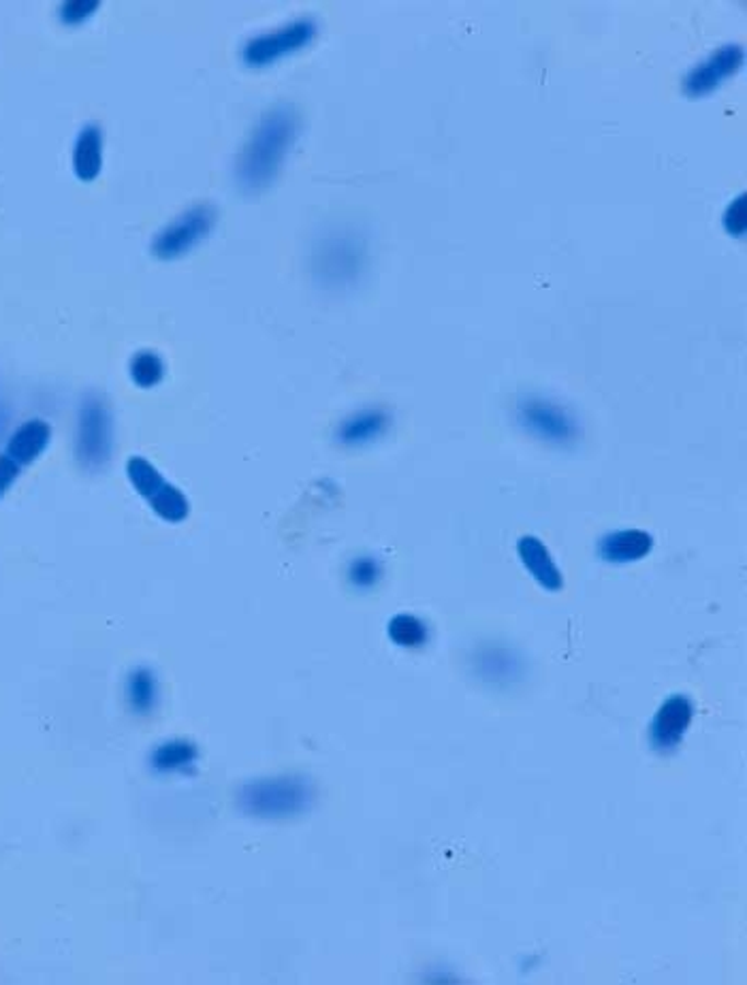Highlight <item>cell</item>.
Returning a JSON list of instances; mask_svg holds the SVG:
<instances>
[{
  "label": "cell",
  "instance_id": "obj_9",
  "mask_svg": "<svg viewBox=\"0 0 747 985\" xmlns=\"http://www.w3.org/2000/svg\"><path fill=\"white\" fill-rule=\"evenodd\" d=\"M692 717H694V706L686 696H673V698L666 699L665 704L658 708V712L652 721V728H650L654 749L660 753L675 751L681 744L683 734L688 732Z\"/></svg>",
  "mask_w": 747,
  "mask_h": 985
},
{
  "label": "cell",
  "instance_id": "obj_21",
  "mask_svg": "<svg viewBox=\"0 0 747 985\" xmlns=\"http://www.w3.org/2000/svg\"><path fill=\"white\" fill-rule=\"evenodd\" d=\"M20 474H22V467L13 459H9L4 452H0V497H4L15 485Z\"/></svg>",
  "mask_w": 747,
  "mask_h": 985
},
{
  "label": "cell",
  "instance_id": "obj_4",
  "mask_svg": "<svg viewBox=\"0 0 747 985\" xmlns=\"http://www.w3.org/2000/svg\"><path fill=\"white\" fill-rule=\"evenodd\" d=\"M218 220L216 207L209 204L191 207L177 218H173L165 229L154 237L152 252L161 260H173L184 254H188L195 246H199L214 229Z\"/></svg>",
  "mask_w": 747,
  "mask_h": 985
},
{
  "label": "cell",
  "instance_id": "obj_10",
  "mask_svg": "<svg viewBox=\"0 0 747 985\" xmlns=\"http://www.w3.org/2000/svg\"><path fill=\"white\" fill-rule=\"evenodd\" d=\"M49 440H51L49 422H45L42 418H33L13 431L2 452L24 470L42 456L49 447Z\"/></svg>",
  "mask_w": 747,
  "mask_h": 985
},
{
  "label": "cell",
  "instance_id": "obj_3",
  "mask_svg": "<svg viewBox=\"0 0 747 985\" xmlns=\"http://www.w3.org/2000/svg\"><path fill=\"white\" fill-rule=\"evenodd\" d=\"M114 451V420L105 399L88 395L78 418L76 456L88 472H101Z\"/></svg>",
  "mask_w": 747,
  "mask_h": 985
},
{
  "label": "cell",
  "instance_id": "obj_1",
  "mask_svg": "<svg viewBox=\"0 0 747 985\" xmlns=\"http://www.w3.org/2000/svg\"><path fill=\"white\" fill-rule=\"evenodd\" d=\"M297 132L299 114L292 105H276L258 120L235 164V177L242 190L258 193L274 182L291 152Z\"/></svg>",
  "mask_w": 747,
  "mask_h": 985
},
{
  "label": "cell",
  "instance_id": "obj_19",
  "mask_svg": "<svg viewBox=\"0 0 747 985\" xmlns=\"http://www.w3.org/2000/svg\"><path fill=\"white\" fill-rule=\"evenodd\" d=\"M380 576H382V568H380V564L372 559V557H361V559H355L353 564H350V568H348V578H350V582L355 584V587H359V589H370L373 587L378 580H380Z\"/></svg>",
  "mask_w": 747,
  "mask_h": 985
},
{
  "label": "cell",
  "instance_id": "obj_6",
  "mask_svg": "<svg viewBox=\"0 0 747 985\" xmlns=\"http://www.w3.org/2000/svg\"><path fill=\"white\" fill-rule=\"evenodd\" d=\"M517 418L528 431L549 444L568 447L575 444L582 436L577 418L564 406L544 397H526L524 402H519Z\"/></svg>",
  "mask_w": 747,
  "mask_h": 985
},
{
  "label": "cell",
  "instance_id": "obj_17",
  "mask_svg": "<svg viewBox=\"0 0 747 985\" xmlns=\"http://www.w3.org/2000/svg\"><path fill=\"white\" fill-rule=\"evenodd\" d=\"M130 375H133L137 386L152 389V386H157L163 380L165 363H163V359L157 352L141 350L130 361Z\"/></svg>",
  "mask_w": 747,
  "mask_h": 985
},
{
  "label": "cell",
  "instance_id": "obj_11",
  "mask_svg": "<svg viewBox=\"0 0 747 985\" xmlns=\"http://www.w3.org/2000/svg\"><path fill=\"white\" fill-rule=\"evenodd\" d=\"M517 553L526 566V570L535 576L542 589L560 591L564 587V576L553 564L547 546L535 535H524L517 544Z\"/></svg>",
  "mask_w": 747,
  "mask_h": 985
},
{
  "label": "cell",
  "instance_id": "obj_15",
  "mask_svg": "<svg viewBox=\"0 0 747 985\" xmlns=\"http://www.w3.org/2000/svg\"><path fill=\"white\" fill-rule=\"evenodd\" d=\"M389 638L404 649H418L427 642V627L416 616L398 615L389 623Z\"/></svg>",
  "mask_w": 747,
  "mask_h": 985
},
{
  "label": "cell",
  "instance_id": "obj_5",
  "mask_svg": "<svg viewBox=\"0 0 747 985\" xmlns=\"http://www.w3.org/2000/svg\"><path fill=\"white\" fill-rule=\"evenodd\" d=\"M126 474L130 485L152 506V510L169 523H180L188 517L186 495L166 483L161 472L143 456H133L126 463Z\"/></svg>",
  "mask_w": 747,
  "mask_h": 985
},
{
  "label": "cell",
  "instance_id": "obj_22",
  "mask_svg": "<svg viewBox=\"0 0 747 985\" xmlns=\"http://www.w3.org/2000/svg\"><path fill=\"white\" fill-rule=\"evenodd\" d=\"M724 222L728 227L731 233L739 235L746 229V195H742L737 201H733V206L728 207Z\"/></svg>",
  "mask_w": 747,
  "mask_h": 985
},
{
  "label": "cell",
  "instance_id": "obj_8",
  "mask_svg": "<svg viewBox=\"0 0 747 985\" xmlns=\"http://www.w3.org/2000/svg\"><path fill=\"white\" fill-rule=\"evenodd\" d=\"M744 62V47L737 43H728L722 45L720 49H715L713 54H709L705 60H701L699 65H694L686 80L683 88L690 94H706L711 92L715 85L724 82L726 78H731Z\"/></svg>",
  "mask_w": 747,
  "mask_h": 985
},
{
  "label": "cell",
  "instance_id": "obj_13",
  "mask_svg": "<svg viewBox=\"0 0 747 985\" xmlns=\"http://www.w3.org/2000/svg\"><path fill=\"white\" fill-rule=\"evenodd\" d=\"M389 422H391V418L384 410L372 408V410L357 412L340 425L337 440L346 447L370 444L387 431Z\"/></svg>",
  "mask_w": 747,
  "mask_h": 985
},
{
  "label": "cell",
  "instance_id": "obj_16",
  "mask_svg": "<svg viewBox=\"0 0 747 985\" xmlns=\"http://www.w3.org/2000/svg\"><path fill=\"white\" fill-rule=\"evenodd\" d=\"M159 692L152 672L135 670L128 679V702L137 712H150L157 704Z\"/></svg>",
  "mask_w": 747,
  "mask_h": 985
},
{
  "label": "cell",
  "instance_id": "obj_7",
  "mask_svg": "<svg viewBox=\"0 0 747 985\" xmlns=\"http://www.w3.org/2000/svg\"><path fill=\"white\" fill-rule=\"evenodd\" d=\"M317 22L312 18H299L289 24L274 28L269 33L252 37L244 49L242 58L250 67H267L278 62L285 56H291L295 51L303 49L306 45L317 37Z\"/></svg>",
  "mask_w": 747,
  "mask_h": 985
},
{
  "label": "cell",
  "instance_id": "obj_2",
  "mask_svg": "<svg viewBox=\"0 0 747 985\" xmlns=\"http://www.w3.org/2000/svg\"><path fill=\"white\" fill-rule=\"evenodd\" d=\"M314 785L310 780L280 777L246 785L240 804L250 815L280 820L306 813L314 804Z\"/></svg>",
  "mask_w": 747,
  "mask_h": 985
},
{
  "label": "cell",
  "instance_id": "obj_23",
  "mask_svg": "<svg viewBox=\"0 0 747 985\" xmlns=\"http://www.w3.org/2000/svg\"><path fill=\"white\" fill-rule=\"evenodd\" d=\"M7 418H9V416H7V412H4V408L0 406V431L4 429V422H7Z\"/></svg>",
  "mask_w": 747,
  "mask_h": 985
},
{
  "label": "cell",
  "instance_id": "obj_18",
  "mask_svg": "<svg viewBox=\"0 0 747 985\" xmlns=\"http://www.w3.org/2000/svg\"><path fill=\"white\" fill-rule=\"evenodd\" d=\"M195 755L197 753H195V749L191 744H186V742H169V744L159 749L154 762H157V766H163V768H177V766L191 764L195 760Z\"/></svg>",
  "mask_w": 747,
  "mask_h": 985
},
{
  "label": "cell",
  "instance_id": "obj_20",
  "mask_svg": "<svg viewBox=\"0 0 747 985\" xmlns=\"http://www.w3.org/2000/svg\"><path fill=\"white\" fill-rule=\"evenodd\" d=\"M96 9H99V2H96V0H69V2H65V4L60 7V20H62L65 24L76 26V24H80L83 20H88Z\"/></svg>",
  "mask_w": 747,
  "mask_h": 985
},
{
  "label": "cell",
  "instance_id": "obj_12",
  "mask_svg": "<svg viewBox=\"0 0 747 985\" xmlns=\"http://www.w3.org/2000/svg\"><path fill=\"white\" fill-rule=\"evenodd\" d=\"M654 537L641 530H625L605 535L600 540V557L609 564H632L650 555Z\"/></svg>",
  "mask_w": 747,
  "mask_h": 985
},
{
  "label": "cell",
  "instance_id": "obj_14",
  "mask_svg": "<svg viewBox=\"0 0 747 985\" xmlns=\"http://www.w3.org/2000/svg\"><path fill=\"white\" fill-rule=\"evenodd\" d=\"M103 166V130L96 124L83 126L73 146V171L82 182L99 177Z\"/></svg>",
  "mask_w": 747,
  "mask_h": 985
}]
</instances>
